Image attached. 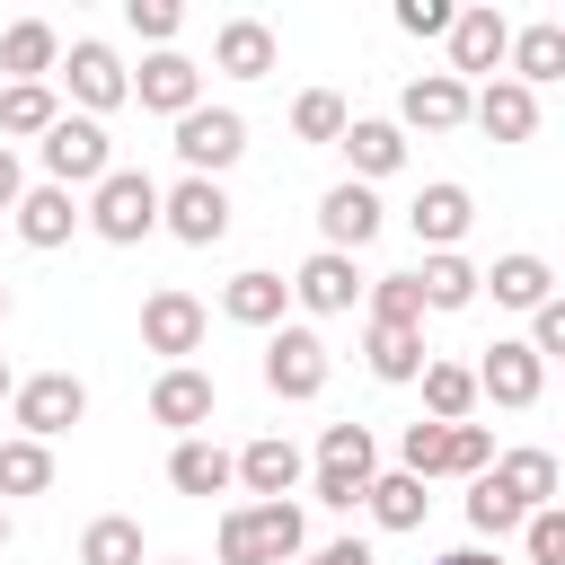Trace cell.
<instances>
[{
    "label": "cell",
    "mask_w": 565,
    "mask_h": 565,
    "mask_svg": "<svg viewBox=\"0 0 565 565\" xmlns=\"http://www.w3.org/2000/svg\"><path fill=\"white\" fill-rule=\"evenodd\" d=\"M362 300H371V327H424L415 274H380V282H362Z\"/></svg>",
    "instance_id": "37"
},
{
    "label": "cell",
    "mask_w": 565,
    "mask_h": 565,
    "mask_svg": "<svg viewBox=\"0 0 565 565\" xmlns=\"http://www.w3.org/2000/svg\"><path fill=\"white\" fill-rule=\"evenodd\" d=\"M459 124H468V79H450V71L406 79V97H397V132H459Z\"/></svg>",
    "instance_id": "15"
},
{
    "label": "cell",
    "mask_w": 565,
    "mask_h": 565,
    "mask_svg": "<svg viewBox=\"0 0 565 565\" xmlns=\"http://www.w3.org/2000/svg\"><path fill=\"white\" fill-rule=\"evenodd\" d=\"M9 388H18V380H9V362H0V406H9Z\"/></svg>",
    "instance_id": "49"
},
{
    "label": "cell",
    "mask_w": 565,
    "mask_h": 565,
    "mask_svg": "<svg viewBox=\"0 0 565 565\" xmlns=\"http://www.w3.org/2000/svg\"><path fill=\"white\" fill-rule=\"evenodd\" d=\"M309 486H318V503H327V512H353V503H362V477H335V468H318Z\"/></svg>",
    "instance_id": "45"
},
{
    "label": "cell",
    "mask_w": 565,
    "mask_h": 565,
    "mask_svg": "<svg viewBox=\"0 0 565 565\" xmlns=\"http://www.w3.org/2000/svg\"><path fill=\"white\" fill-rule=\"evenodd\" d=\"M132 97H141L150 115H168V124H177V115H194V106H203V71L168 44V53H150V62L132 71Z\"/></svg>",
    "instance_id": "14"
},
{
    "label": "cell",
    "mask_w": 565,
    "mask_h": 565,
    "mask_svg": "<svg viewBox=\"0 0 565 565\" xmlns=\"http://www.w3.org/2000/svg\"><path fill=\"white\" fill-rule=\"evenodd\" d=\"M79 565H141V521L132 512H97L79 530Z\"/></svg>",
    "instance_id": "34"
},
{
    "label": "cell",
    "mask_w": 565,
    "mask_h": 565,
    "mask_svg": "<svg viewBox=\"0 0 565 565\" xmlns=\"http://www.w3.org/2000/svg\"><path fill=\"white\" fill-rule=\"evenodd\" d=\"M521 521H530V512H521L494 477H468V530H477V539H512Z\"/></svg>",
    "instance_id": "38"
},
{
    "label": "cell",
    "mask_w": 565,
    "mask_h": 565,
    "mask_svg": "<svg viewBox=\"0 0 565 565\" xmlns=\"http://www.w3.org/2000/svg\"><path fill=\"white\" fill-rule=\"evenodd\" d=\"M318 468H335V477H380V450H371V424H327L318 433Z\"/></svg>",
    "instance_id": "35"
},
{
    "label": "cell",
    "mask_w": 565,
    "mask_h": 565,
    "mask_svg": "<svg viewBox=\"0 0 565 565\" xmlns=\"http://www.w3.org/2000/svg\"><path fill=\"white\" fill-rule=\"evenodd\" d=\"M203 327H212V318H203V300H194V291H177V282H159V291L141 300V344H150V353H168V362H185V353L203 344Z\"/></svg>",
    "instance_id": "10"
},
{
    "label": "cell",
    "mask_w": 565,
    "mask_h": 565,
    "mask_svg": "<svg viewBox=\"0 0 565 565\" xmlns=\"http://www.w3.org/2000/svg\"><path fill=\"white\" fill-rule=\"evenodd\" d=\"M415 380H424V424H468V406H477V371L468 362H424Z\"/></svg>",
    "instance_id": "29"
},
{
    "label": "cell",
    "mask_w": 565,
    "mask_h": 565,
    "mask_svg": "<svg viewBox=\"0 0 565 565\" xmlns=\"http://www.w3.org/2000/svg\"><path fill=\"white\" fill-rule=\"evenodd\" d=\"M291 300H300L309 318H344V309L362 300V265H353V256H335V247H318V256H300Z\"/></svg>",
    "instance_id": "13"
},
{
    "label": "cell",
    "mask_w": 565,
    "mask_h": 565,
    "mask_svg": "<svg viewBox=\"0 0 565 565\" xmlns=\"http://www.w3.org/2000/svg\"><path fill=\"white\" fill-rule=\"evenodd\" d=\"M53 71L71 79V97H79V115H88V124H97V115H115V106L132 97V71H124V62H115V44H97V35H79Z\"/></svg>",
    "instance_id": "7"
},
{
    "label": "cell",
    "mask_w": 565,
    "mask_h": 565,
    "mask_svg": "<svg viewBox=\"0 0 565 565\" xmlns=\"http://www.w3.org/2000/svg\"><path fill=\"white\" fill-rule=\"evenodd\" d=\"M9 415H18V433H26V441H44V450H53V433H71V424L88 415V380H79V371H35V380H18V388H9Z\"/></svg>",
    "instance_id": "4"
},
{
    "label": "cell",
    "mask_w": 565,
    "mask_h": 565,
    "mask_svg": "<svg viewBox=\"0 0 565 565\" xmlns=\"http://www.w3.org/2000/svg\"><path fill=\"white\" fill-rule=\"evenodd\" d=\"M212 547H221V565H291L309 547V521H300V503H238V512H221Z\"/></svg>",
    "instance_id": "1"
},
{
    "label": "cell",
    "mask_w": 565,
    "mask_h": 565,
    "mask_svg": "<svg viewBox=\"0 0 565 565\" xmlns=\"http://www.w3.org/2000/svg\"><path fill=\"white\" fill-rule=\"evenodd\" d=\"M159 230L185 238V247H221V238H230V194H221V177H177V185H159Z\"/></svg>",
    "instance_id": "5"
},
{
    "label": "cell",
    "mask_w": 565,
    "mask_h": 565,
    "mask_svg": "<svg viewBox=\"0 0 565 565\" xmlns=\"http://www.w3.org/2000/svg\"><path fill=\"white\" fill-rule=\"evenodd\" d=\"M521 556H530V565H565V512H556V503H539V512L521 521Z\"/></svg>",
    "instance_id": "42"
},
{
    "label": "cell",
    "mask_w": 565,
    "mask_h": 565,
    "mask_svg": "<svg viewBox=\"0 0 565 565\" xmlns=\"http://www.w3.org/2000/svg\"><path fill=\"white\" fill-rule=\"evenodd\" d=\"M486 477H494V486H503V494H512L521 512L556 503V459H547V450H503V459H494Z\"/></svg>",
    "instance_id": "30"
},
{
    "label": "cell",
    "mask_w": 565,
    "mask_h": 565,
    "mask_svg": "<svg viewBox=\"0 0 565 565\" xmlns=\"http://www.w3.org/2000/svg\"><path fill=\"white\" fill-rule=\"evenodd\" d=\"M168 565H177V556H168Z\"/></svg>",
    "instance_id": "52"
},
{
    "label": "cell",
    "mask_w": 565,
    "mask_h": 565,
    "mask_svg": "<svg viewBox=\"0 0 565 565\" xmlns=\"http://www.w3.org/2000/svg\"><path fill=\"white\" fill-rule=\"evenodd\" d=\"M362 503H371V521H380V530H424V503H433V494H424L406 468H388V477H371V486H362Z\"/></svg>",
    "instance_id": "33"
},
{
    "label": "cell",
    "mask_w": 565,
    "mask_h": 565,
    "mask_svg": "<svg viewBox=\"0 0 565 565\" xmlns=\"http://www.w3.org/2000/svg\"><path fill=\"white\" fill-rule=\"evenodd\" d=\"M168 486H177V494H230V486H238V468H230V450H221V441H203V433H194V441H177V450H168Z\"/></svg>",
    "instance_id": "26"
},
{
    "label": "cell",
    "mask_w": 565,
    "mask_h": 565,
    "mask_svg": "<svg viewBox=\"0 0 565 565\" xmlns=\"http://www.w3.org/2000/svg\"><path fill=\"white\" fill-rule=\"evenodd\" d=\"M238 150H247V115H238V106H194V115H177V159H185V177H221V168H238Z\"/></svg>",
    "instance_id": "6"
},
{
    "label": "cell",
    "mask_w": 565,
    "mask_h": 565,
    "mask_svg": "<svg viewBox=\"0 0 565 565\" xmlns=\"http://www.w3.org/2000/svg\"><path fill=\"white\" fill-rule=\"evenodd\" d=\"M406 221H415V238H424V256H450L459 238H468V221H477V203H468V185H450V177H433L415 203H406Z\"/></svg>",
    "instance_id": "16"
},
{
    "label": "cell",
    "mask_w": 565,
    "mask_h": 565,
    "mask_svg": "<svg viewBox=\"0 0 565 565\" xmlns=\"http://www.w3.org/2000/svg\"><path fill=\"white\" fill-rule=\"evenodd\" d=\"M106 247H141L150 230H159V177H141V168H106L97 185H88V212H79Z\"/></svg>",
    "instance_id": "2"
},
{
    "label": "cell",
    "mask_w": 565,
    "mask_h": 565,
    "mask_svg": "<svg viewBox=\"0 0 565 565\" xmlns=\"http://www.w3.org/2000/svg\"><path fill=\"white\" fill-rule=\"evenodd\" d=\"M503 62H512V79H521V88L539 97V88H547V79L565 71V26H556V18H539V26H521V35L503 44Z\"/></svg>",
    "instance_id": "24"
},
{
    "label": "cell",
    "mask_w": 565,
    "mask_h": 565,
    "mask_svg": "<svg viewBox=\"0 0 565 565\" xmlns=\"http://www.w3.org/2000/svg\"><path fill=\"white\" fill-rule=\"evenodd\" d=\"M230 468H238V486H247L256 503H291V486L309 477V459H300V450H291L282 433H265V441H247V450H238Z\"/></svg>",
    "instance_id": "18"
},
{
    "label": "cell",
    "mask_w": 565,
    "mask_h": 565,
    "mask_svg": "<svg viewBox=\"0 0 565 565\" xmlns=\"http://www.w3.org/2000/svg\"><path fill=\"white\" fill-rule=\"evenodd\" d=\"M9 221H18L26 247H71V230H79V194H62V185H26Z\"/></svg>",
    "instance_id": "22"
},
{
    "label": "cell",
    "mask_w": 565,
    "mask_h": 565,
    "mask_svg": "<svg viewBox=\"0 0 565 565\" xmlns=\"http://www.w3.org/2000/svg\"><path fill=\"white\" fill-rule=\"evenodd\" d=\"M539 388H547V362H539L521 335H494L486 362H477V397H494V406H539Z\"/></svg>",
    "instance_id": "11"
},
{
    "label": "cell",
    "mask_w": 565,
    "mask_h": 565,
    "mask_svg": "<svg viewBox=\"0 0 565 565\" xmlns=\"http://www.w3.org/2000/svg\"><path fill=\"white\" fill-rule=\"evenodd\" d=\"M344 124H353V115H344L335 88H300V97H291V132H300V141H344Z\"/></svg>",
    "instance_id": "39"
},
{
    "label": "cell",
    "mask_w": 565,
    "mask_h": 565,
    "mask_svg": "<svg viewBox=\"0 0 565 565\" xmlns=\"http://www.w3.org/2000/svg\"><path fill=\"white\" fill-rule=\"evenodd\" d=\"M0 327H9V282H0Z\"/></svg>",
    "instance_id": "50"
},
{
    "label": "cell",
    "mask_w": 565,
    "mask_h": 565,
    "mask_svg": "<svg viewBox=\"0 0 565 565\" xmlns=\"http://www.w3.org/2000/svg\"><path fill=\"white\" fill-rule=\"evenodd\" d=\"M521 344H530L539 362H556V353H565V300H539V309H530V335H521Z\"/></svg>",
    "instance_id": "43"
},
{
    "label": "cell",
    "mask_w": 565,
    "mask_h": 565,
    "mask_svg": "<svg viewBox=\"0 0 565 565\" xmlns=\"http://www.w3.org/2000/svg\"><path fill=\"white\" fill-rule=\"evenodd\" d=\"M44 486H53V450L26 441V433H9L0 441V494H44Z\"/></svg>",
    "instance_id": "36"
},
{
    "label": "cell",
    "mask_w": 565,
    "mask_h": 565,
    "mask_svg": "<svg viewBox=\"0 0 565 565\" xmlns=\"http://www.w3.org/2000/svg\"><path fill=\"white\" fill-rule=\"evenodd\" d=\"M468 124H477L486 141H530V132H539V97H530L521 79H486V88L468 97Z\"/></svg>",
    "instance_id": "19"
},
{
    "label": "cell",
    "mask_w": 565,
    "mask_h": 565,
    "mask_svg": "<svg viewBox=\"0 0 565 565\" xmlns=\"http://www.w3.org/2000/svg\"><path fill=\"white\" fill-rule=\"evenodd\" d=\"M300 565H371V547H362V539H327V547L300 556Z\"/></svg>",
    "instance_id": "47"
},
{
    "label": "cell",
    "mask_w": 565,
    "mask_h": 565,
    "mask_svg": "<svg viewBox=\"0 0 565 565\" xmlns=\"http://www.w3.org/2000/svg\"><path fill=\"white\" fill-rule=\"evenodd\" d=\"M477 282H494L503 309H539V300H556V274H547V256H530V247L494 256V274H477Z\"/></svg>",
    "instance_id": "28"
},
{
    "label": "cell",
    "mask_w": 565,
    "mask_h": 565,
    "mask_svg": "<svg viewBox=\"0 0 565 565\" xmlns=\"http://www.w3.org/2000/svg\"><path fill=\"white\" fill-rule=\"evenodd\" d=\"M274 53H282V44H274V26H265V18H221V35H212V62H221L230 79H265V71H274Z\"/></svg>",
    "instance_id": "23"
},
{
    "label": "cell",
    "mask_w": 565,
    "mask_h": 565,
    "mask_svg": "<svg viewBox=\"0 0 565 565\" xmlns=\"http://www.w3.org/2000/svg\"><path fill=\"white\" fill-rule=\"evenodd\" d=\"M35 159H44V185L79 194V185H97V177L115 168V141H106V124H88V115H53V132L35 141Z\"/></svg>",
    "instance_id": "3"
},
{
    "label": "cell",
    "mask_w": 565,
    "mask_h": 565,
    "mask_svg": "<svg viewBox=\"0 0 565 565\" xmlns=\"http://www.w3.org/2000/svg\"><path fill=\"white\" fill-rule=\"evenodd\" d=\"M335 150L353 159V185H380V177H397V168H406V132H397L388 115H353Z\"/></svg>",
    "instance_id": "20"
},
{
    "label": "cell",
    "mask_w": 565,
    "mask_h": 565,
    "mask_svg": "<svg viewBox=\"0 0 565 565\" xmlns=\"http://www.w3.org/2000/svg\"><path fill=\"white\" fill-rule=\"evenodd\" d=\"M18 194H26V168H18V150L0 141V212H18Z\"/></svg>",
    "instance_id": "46"
},
{
    "label": "cell",
    "mask_w": 565,
    "mask_h": 565,
    "mask_svg": "<svg viewBox=\"0 0 565 565\" xmlns=\"http://www.w3.org/2000/svg\"><path fill=\"white\" fill-rule=\"evenodd\" d=\"M265 388H274V397H318V388H327V344H318V327H274V335H265Z\"/></svg>",
    "instance_id": "9"
},
{
    "label": "cell",
    "mask_w": 565,
    "mask_h": 565,
    "mask_svg": "<svg viewBox=\"0 0 565 565\" xmlns=\"http://www.w3.org/2000/svg\"><path fill=\"white\" fill-rule=\"evenodd\" d=\"M433 565H503V556H486V547H450V556H433Z\"/></svg>",
    "instance_id": "48"
},
{
    "label": "cell",
    "mask_w": 565,
    "mask_h": 565,
    "mask_svg": "<svg viewBox=\"0 0 565 565\" xmlns=\"http://www.w3.org/2000/svg\"><path fill=\"white\" fill-rule=\"evenodd\" d=\"M282 309H291V282L265 274V265H247V274L221 282V318L230 327H282Z\"/></svg>",
    "instance_id": "21"
},
{
    "label": "cell",
    "mask_w": 565,
    "mask_h": 565,
    "mask_svg": "<svg viewBox=\"0 0 565 565\" xmlns=\"http://www.w3.org/2000/svg\"><path fill=\"white\" fill-rule=\"evenodd\" d=\"M494 468V433L486 424H441V477H486Z\"/></svg>",
    "instance_id": "40"
},
{
    "label": "cell",
    "mask_w": 565,
    "mask_h": 565,
    "mask_svg": "<svg viewBox=\"0 0 565 565\" xmlns=\"http://www.w3.org/2000/svg\"><path fill=\"white\" fill-rule=\"evenodd\" d=\"M0 547H9V503H0Z\"/></svg>",
    "instance_id": "51"
},
{
    "label": "cell",
    "mask_w": 565,
    "mask_h": 565,
    "mask_svg": "<svg viewBox=\"0 0 565 565\" xmlns=\"http://www.w3.org/2000/svg\"><path fill=\"white\" fill-rule=\"evenodd\" d=\"M362 362H371V380H388V388H406L433 353H424V327H362Z\"/></svg>",
    "instance_id": "25"
},
{
    "label": "cell",
    "mask_w": 565,
    "mask_h": 565,
    "mask_svg": "<svg viewBox=\"0 0 565 565\" xmlns=\"http://www.w3.org/2000/svg\"><path fill=\"white\" fill-rule=\"evenodd\" d=\"M318 238H327L335 256H362V247L380 238V194H371V185H353V177H344V185H327V194H318Z\"/></svg>",
    "instance_id": "12"
},
{
    "label": "cell",
    "mask_w": 565,
    "mask_h": 565,
    "mask_svg": "<svg viewBox=\"0 0 565 565\" xmlns=\"http://www.w3.org/2000/svg\"><path fill=\"white\" fill-rule=\"evenodd\" d=\"M124 26H132L141 44H159V53H168V44H177V26H185V9H177V0H124Z\"/></svg>",
    "instance_id": "41"
},
{
    "label": "cell",
    "mask_w": 565,
    "mask_h": 565,
    "mask_svg": "<svg viewBox=\"0 0 565 565\" xmlns=\"http://www.w3.org/2000/svg\"><path fill=\"white\" fill-rule=\"evenodd\" d=\"M415 291H424V309H468L486 282H477V265L450 247V256H424V265H415Z\"/></svg>",
    "instance_id": "32"
},
{
    "label": "cell",
    "mask_w": 565,
    "mask_h": 565,
    "mask_svg": "<svg viewBox=\"0 0 565 565\" xmlns=\"http://www.w3.org/2000/svg\"><path fill=\"white\" fill-rule=\"evenodd\" d=\"M503 44H512V18H503L494 0L459 9V18H450V79H459V71H503Z\"/></svg>",
    "instance_id": "17"
},
{
    "label": "cell",
    "mask_w": 565,
    "mask_h": 565,
    "mask_svg": "<svg viewBox=\"0 0 565 565\" xmlns=\"http://www.w3.org/2000/svg\"><path fill=\"white\" fill-rule=\"evenodd\" d=\"M212 415H221V388H212V371H194V362H168V371L150 380V424H168L177 441H194Z\"/></svg>",
    "instance_id": "8"
},
{
    "label": "cell",
    "mask_w": 565,
    "mask_h": 565,
    "mask_svg": "<svg viewBox=\"0 0 565 565\" xmlns=\"http://www.w3.org/2000/svg\"><path fill=\"white\" fill-rule=\"evenodd\" d=\"M53 62H62L53 18H9V26H0V71H9V79H44Z\"/></svg>",
    "instance_id": "27"
},
{
    "label": "cell",
    "mask_w": 565,
    "mask_h": 565,
    "mask_svg": "<svg viewBox=\"0 0 565 565\" xmlns=\"http://www.w3.org/2000/svg\"><path fill=\"white\" fill-rule=\"evenodd\" d=\"M53 115H62V97H53L44 79H9V88H0V132H9V141H44Z\"/></svg>",
    "instance_id": "31"
},
{
    "label": "cell",
    "mask_w": 565,
    "mask_h": 565,
    "mask_svg": "<svg viewBox=\"0 0 565 565\" xmlns=\"http://www.w3.org/2000/svg\"><path fill=\"white\" fill-rule=\"evenodd\" d=\"M450 0H397V35H450Z\"/></svg>",
    "instance_id": "44"
}]
</instances>
